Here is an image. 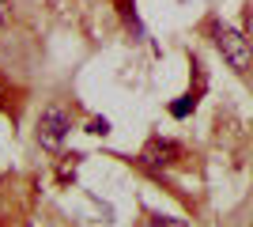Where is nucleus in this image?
Instances as JSON below:
<instances>
[{
  "mask_svg": "<svg viewBox=\"0 0 253 227\" xmlns=\"http://www.w3.org/2000/svg\"><path fill=\"white\" fill-rule=\"evenodd\" d=\"M151 227H189V224H185V220H174V216H155Z\"/></svg>",
  "mask_w": 253,
  "mask_h": 227,
  "instance_id": "obj_5",
  "label": "nucleus"
},
{
  "mask_svg": "<svg viewBox=\"0 0 253 227\" xmlns=\"http://www.w3.org/2000/svg\"><path fill=\"white\" fill-rule=\"evenodd\" d=\"M0 110H4V114H11V118L19 114V91L11 87V80H8L4 72H0Z\"/></svg>",
  "mask_w": 253,
  "mask_h": 227,
  "instance_id": "obj_4",
  "label": "nucleus"
},
{
  "mask_svg": "<svg viewBox=\"0 0 253 227\" xmlns=\"http://www.w3.org/2000/svg\"><path fill=\"white\" fill-rule=\"evenodd\" d=\"M211 38H215V49L223 53V61H227L238 76H246L253 68V42L242 31L223 27V23H211Z\"/></svg>",
  "mask_w": 253,
  "mask_h": 227,
  "instance_id": "obj_1",
  "label": "nucleus"
},
{
  "mask_svg": "<svg viewBox=\"0 0 253 227\" xmlns=\"http://www.w3.org/2000/svg\"><path fill=\"white\" fill-rule=\"evenodd\" d=\"M8 15H11V0H0V27L8 23Z\"/></svg>",
  "mask_w": 253,
  "mask_h": 227,
  "instance_id": "obj_6",
  "label": "nucleus"
},
{
  "mask_svg": "<svg viewBox=\"0 0 253 227\" xmlns=\"http://www.w3.org/2000/svg\"><path fill=\"white\" fill-rule=\"evenodd\" d=\"M144 163H151V167H174V163L181 159V148L174 140H163V136H151L148 148H144V155H140Z\"/></svg>",
  "mask_w": 253,
  "mask_h": 227,
  "instance_id": "obj_3",
  "label": "nucleus"
},
{
  "mask_svg": "<svg viewBox=\"0 0 253 227\" xmlns=\"http://www.w3.org/2000/svg\"><path fill=\"white\" fill-rule=\"evenodd\" d=\"M68 133H72V114L64 106H57V102H49L42 110V118H38V144L45 151H61Z\"/></svg>",
  "mask_w": 253,
  "mask_h": 227,
  "instance_id": "obj_2",
  "label": "nucleus"
}]
</instances>
